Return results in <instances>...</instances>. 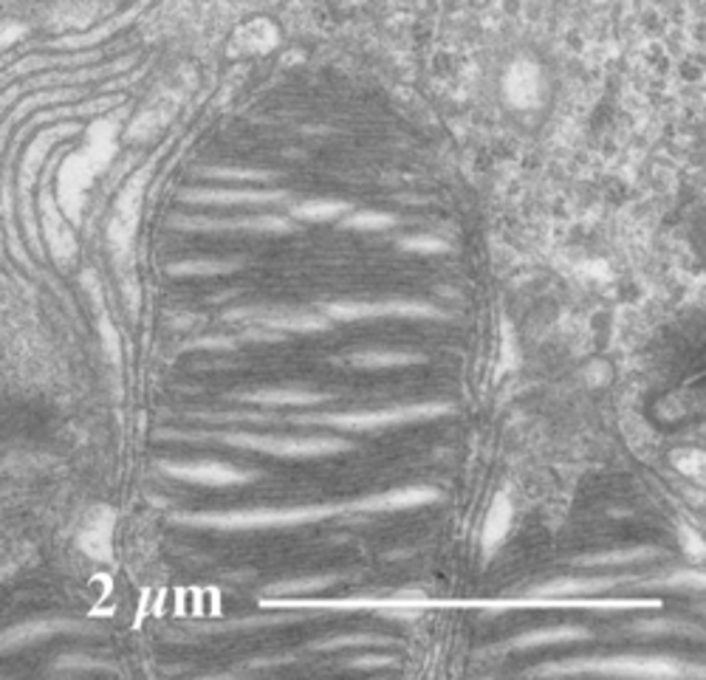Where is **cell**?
Instances as JSON below:
<instances>
[{"mask_svg": "<svg viewBox=\"0 0 706 680\" xmlns=\"http://www.w3.org/2000/svg\"><path fill=\"white\" fill-rule=\"evenodd\" d=\"M450 404L444 402H422V404H391L382 409H351V413L334 415H316V424H329V427L351 429V433H371L382 427H399V424H418V420L438 418L450 413Z\"/></svg>", "mask_w": 706, "mask_h": 680, "instance_id": "1", "label": "cell"}, {"mask_svg": "<svg viewBox=\"0 0 706 680\" xmlns=\"http://www.w3.org/2000/svg\"><path fill=\"white\" fill-rule=\"evenodd\" d=\"M340 506H300V508H258V511H230V514H195L186 517L195 526L210 528H274V526H303V522L325 520L331 514H340Z\"/></svg>", "mask_w": 706, "mask_h": 680, "instance_id": "2", "label": "cell"}, {"mask_svg": "<svg viewBox=\"0 0 706 680\" xmlns=\"http://www.w3.org/2000/svg\"><path fill=\"white\" fill-rule=\"evenodd\" d=\"M226 444L246 446V449L278 455V458H329L351 449V440L331 438V435H311V438H289V435H223Z\"/></svg>", "mask_w": 706, "mask_h": 680, "instance_id": "3", "label": "cell"}, {"mask_svg": "<svg viewBox=\"0 0 706 680\" xmlns=\"http://www.w3.org/2000/svg\"><path fill=\"white\" fill-rule=\"evenodd\" d=\"M684 663L669 661V658H633L622 656L614 661H568V663H552V667H539L537 672H602V674H658V678H669V674L684 672Z\"/></svg>", "mask_w": 706, "mask_h": 680, "instance_id": "4", "label": "cell"}, {"mask_svg": "<svg viewBox=\"0 0 706 680\" xmlns=\"http://www.w3.org/2000/svg\"><path fill=\"white\" fill-rule=\"evenodd\" d=\"M164 471H170L179 480L206 483V486H230V483L252 480V471H241L221 460H192V464H164Z\"/></svg>", "mask_w": 706, "mask_h": 680, "instance_id": "5", "label": "cell"}, {"mask_svg": "<svg viewBox=\"0 0 706 680\" xmlns=\"http://www.w3.org/2000/svg\"><path fill=\"white\" fill-rule=\"evenodd\" d=\"M331 314L340 319H376V316H410V319H424V316H438L433 305L424 303H342L331 305Z\"/></svg>", "mask_w": 706, "mask_h": 680, "instance_id": "6", "label": "cell"}, {"mask_svg": "<svg viewBox=\"0 0 706 680\" xmlns=\"http://www.w3.org/2000/svg\"><path fill=\"white\" fill-rule=\"evenodd\" d=\"M435 500H438V491L435 489L410 486V489H391L382 491V495L362 497V500L353 503V508H360V511H404V508L427 506V503Z\"/></svg>", "mask_w": 706, "mask_h": 680, "instance_id": "7", "label": "cell"}, {"mask_svg": "<svg viewBox=\"0 0 706 680\" xmlns=\"http://www.w3.org/2000/svg\"><path fill=\"white\" fill-rule=\"evenodd\" d=\"M331 393L309 390V387H266L243 396V402L263 404V407H278V404H294V407H309V404L329 402Z\"/></svg>", "mask_w": 706, "mask_h": 680, "instance_id": "8", "label": "cell"}, {"mask_svg": "<svg viewBox=\"0 0 706 680\" xmlns=\"http://www.w3.org/2000/svg\"><path fill=\"white\" fill-rule=\"evenodd\" d=\"M591 632L585 627H548V630H532L508 641V650H534V647H545V643H568V641H585Z\"/></svg>", "mask_w": 706, "mask_h": 680, "instance_id": "9", "label": "cell"}, {"mask_svg": "<svg viewBox=\"0 0 706 680\" xmlns=\"http://www.w3.org/2000/svg\"><path fill=\"white\" fill-rule=\"evenodd\" d=\"M422 353H404V351H365L353 353L347 365L360 367V371H393V367L422 365Z\"/></svg>", "mask_w": 706, "mask_h": 680, "instance_id": "10", "label": "cell"}, {"mask_svg": "<svg viewBox=\"0 0 706 680\" xmlns=\"http://www.w3.org/2000/svg\"><path fill=\"white\" fill-rule=\"evenodd\" d=\"M616 585V579H557L548 581V585H539V588H532L528 593L532 596H594L602 593V590H611Z\"/></svg>", "mask_w": 706, "mask_h": 680, "instance_id": "11", "label": "cell"}, {"mask_svg": "<svg viewBox=\"0 0 706 680\" xmlns=\"http://www.w3.org/2000/svg\"><path fill=\"white\" fill-rule=\"evenodd\" d=\"M662 557L658 548H627V550H602V554H591V557L576 559V568H611V565H633L647 562V559Z\"/></svg>", "mask_w": 706, "mask_h": 680, "instance_id": "12", "label": "cell"}, {"mask_svg": "<svg viewBox=\"0 0 706 680\" xmlns=\"http://www.w3.org/2000/svg\"><path fill=\"white\" fill-rule=\"evenodd\" d=\"M506 528H508V503L501 497V500L495 503V508H492L490 522H486V534H484L486 550H492L495 545H501Z\"/></svg>", "mask_w": 706, "mask_h": 680, "instance_id": "13", "label": "cell"}, {"mask_svg": "<svg viewBox=\"0 0 706 680\" xmlns=\"http://www.w3.org/2000/svg\"><path fill=\"white\" fill-rule=\"evenodd\" d=\"M384 643L393 641L384 636H371V632H356V636L329 638V641L316 643V647H320V650H342V647H384Z\"/></svg>", "mask_w": 706, "mask_h": 680, "instance_id": "14", "label": "cell"}, {"mask_svg": "<svg viewBox=\"0 0 706 680\" xmlns=\"http://www.w3.org/2000/svg\"><path fill=\"white\" fill-rule=\"evenodd\" d=\"M673 466L689 480H704V455L698 449H676L673 451Z\"/></svg>", "mask_w": 706, "mask_h": 680, "instance_id": "15", "label": "cell"}, {"mask_svg": "<svg viewBox=\"0 0 706 680\" xmlns=\"http://www.w3.org/2000/svg\"><path fill=\"white\" fill-rule=\"evenodd\" d=\"M336 576H309V579H297L289 581V585H278L272 588L274 593H311V590H323L329 585H334Z\"/></svg>", "mask_w": 706, "mask_h": 680, "instance_id": "16", "label": "cell"}, {"mask_svg": "<svg viewBox=\"0 0 706 680\" xmlns=\"http://www.w3.org/2000/svg\"><path fill=\"white\" fill-rule=\"evenodd\" d=\"M387 663H396V658H384V656H376V658H353V661H347V667H356V669H373V667H387Z\"/></svg>", "mask_w": 706, "mask_h": 680, "instance_id": "17", "label": "cell"}]
</instances>
